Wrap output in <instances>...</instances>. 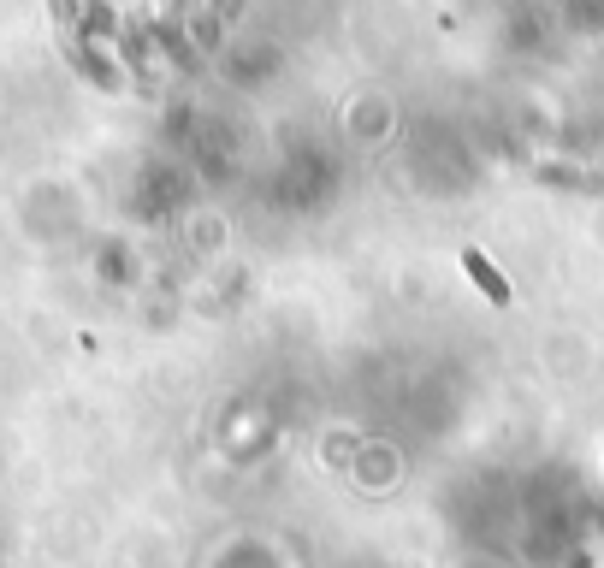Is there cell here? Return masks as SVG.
Segmentation results:
<instances>
[{
    "mask_svg": "<svg viewBox=\"0 0 604 568\" xmlns=\"http://www.w3.org/2000/svg\"><path fill=\"white\" fill-rule=\"evenodd\" d=\"M474 278H480V284H486V291L498 296V302H510V291H503V284H498V278H492V273H486V266H480V261H474Z\"/></svg>",
    "mask_w": 604,
    "mask_h": 568,
    "instance_id": "6da1fadb",
    "label": "cell"
}]
</instances>
